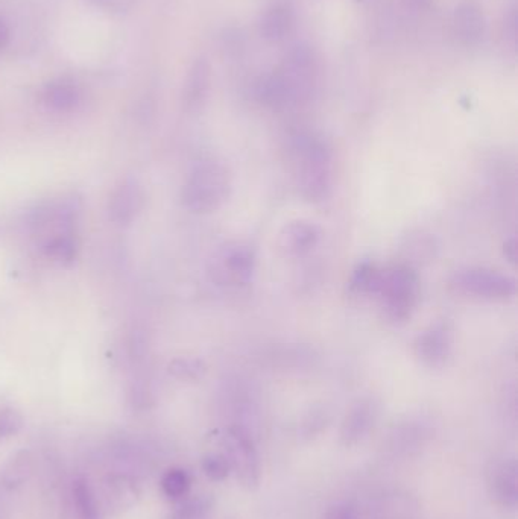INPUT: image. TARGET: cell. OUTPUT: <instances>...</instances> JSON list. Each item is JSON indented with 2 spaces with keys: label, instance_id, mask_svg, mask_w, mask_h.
<instances>
[{
  "label": "cell",
  "instance_id": "ba28073f",
  "mask_svg": "<svg viewBox=\"0 0 518 519\" xmlns=\"http://www.w3.org/2000/svg\"><path fill=\"white\" fill-rule=\"evenodd\" d=\"M452 328L449 322H436L415 340V354L429 368H440L452 351Z\"/></svg>",
  "mask_w": 518,
  "mask_h": 519
},
{
  "label": "cell",
  "instance_id": "277c9868",
  "mask_svg": "<svg viewBox=\"0 0 518 519\" xmlns=\"http://www.w3.org/2000/svg\"><path fill=\"white\" fill-rule=\"evenodd\" d=\"M225 456L242 488L254 491L262 479V463L250 431L242 425L228 428L224 436Z\"/></svg>",
  "mask_w": 518,
  "mask_h": 519
},
{
  "label": "cell",
  "instance_id": "8992f818",
  "mask_svg": "<svg viewBox=\"0 0 518 519\" xmlns=\"http://www.w3.org/2000/svg\"><path fill=\"white\" fill-rule=\"evenodd\" d=\"M452 286L465 295L490 299V301L511 298L517 290V284L511 277L485 268H470L456 272Z\"/></svg>",
  "mask_w": 518,
  "mask_h": 519
},
{
  "label": "cell",
  "instance_id": "5bb4252c",
  "mask_svg": "<svg viewBox=\"0 0 518 519\" xmlns=\"http://www.w3.org/2000/svg\"><path fill=\"white\" fill-rule=\"evenodd\" d=\"M485 17L479 7L470 2H464L456 8L453 14V31L456 38L464 46H476L485 35Z\"/></svg>",
  "mask_w": 518,
  "mask_h": 519
},
{
  "label": "cell",
  "instance_id": "603a6c76",
  "mask_svg": "<svg viewBox=\"0 0 518 519\" xmlns=\"http://www.w3.org/2000/svg\"><path fill=\"white\" fill-rule=\"evenodd\" d=\"M29 472H31V459H29V454L25 453V451L16 454L14 459L8 463L7 468H5V485L11 486V488L22 485V483L28 479Z\"/></svg>",
  "mask_w": 518,
  "mask_h": 519
},
{
  "label": "cell",
  "instance_id": "5b68a950",
  "mask_svg": "<svg viewBox=\"0 0 518 519\" xmlns=\"http://www.w3.org/2000/svg\"><path fill=\"white\" fill-rule=\"evenodd\" d=\"M256 269V254L245 243H230L210 260L209 274L218 286H247Z\"/></svg>",
  "mask_w": 518,
  "mask_h": 519
},
{
  "label": "cell",
  "instance_id": "7c38bea8",
  "mask_svg": "<svg viewBox=\"0 0 518 519\" xmlns=\"http://www.w3.org/2000/svg\"><path fill=\"white\" fill-rule=\"evenodd\" d=\"M371 519H421V506L411 492L391 489L377 498Z\"/></svg>",
  "mask_w": 518,
  "mask_h": 519
},
{
  "label": "cell",
  "instance_id": "1f68e13d",
  "mask_svg": "<svg viewBox=\"0 0 518 519\" xmlns=\"http://www.w3.org/2000/svg\"><path fill=\"white\" fill-rule=\"evenodd\" d=\"M10 40V31H8L7 25L0 20V51L8 45Z\"/></svg>",
  "mask_w": 518,
  "mask_h": 519
},
{
  "label": "cell",
  "instance_id": "4316f807",
  "mask_svg": "<svg viewBox=\"0 0 518 519\" xmlns=\"http://www.w3.org/2000/svg\"><path fill=\"white\" fill-rule=\"evenodd\" d=\"M324 519H362L361 510L353 501H336L327 509Z\"/></svg>",
  "mask_w": 518,
  "mask_h": 519
},
{
  "label": "cell",
  "instance_id": "3957f363",
  "mask_svg": "<svg viewBox=\"0 0 518 519\" xmlns=\"http://www.w3.org/2000/svg\"><path fill=\"white\" fill-rule=\"evenodd\" d=\"M383 309L392 321L411 318L418 299V275L411 266L397 265L383 271L379 289Z\"/></svg>",
  "mask_w": 518,
  "mask_h": 519
},
{
  "label": "cell",
  "instance_id": "52a82bcc",
  "mask_svg": "<svg viewBox=\"0 0 518 519\" xmlns=\"http://www.w3.org/2000/svg\"><path fill=\"white\" fill-rule=\"evenodd\" d=\"M487 486L497 506L515 510L518 506V466L515 457L496 460L488 469Z\"/></svg>",
  "mask_w": 518,
  "mask_h": 519
},
{
  "label": "cell",
  "instance_id": "ac0fdd59",
  "mask_svg": "<svg viewBox=\"0 0 518 519\" xmlns=\"http://www.w3.org/2000/svg\"><path fill=\"white\" fill-rule=\"evenodd\" d=\"M42 251L45 252L46 257L51 258L52 262L70 265V263L75 262L79 251L76 233L63 234V236H57L42 243Z\"/></svg>",
  "mask_w": 518,
  "mask_h": 519
},
{
  "label": "cell",
  "instance_id": "cb8c5ba5",
  "mask_svg": "<svg viewBox=\"0 0 518 519\" xmlns=\"http://www.w3.org/2000/svg\"><path fill=\"white\" fill-rule=\"evenodd\" d=\"M201 466H203V472L207 479L212 480V482H224L231 475L230 463H228L225 454H207Z\"/></svg>",
  "mask_w": 518,
  "mask_h": 519
},
{
  "label": "cell",
  "instance_id": "484cf974",
  "mask_svg": "<svg viewBox=\"0 0 518 519\" xmlns=\"http://www.w3.org/2000/svg\"><path fill=\"white\" fill-rule=\"evenodd\" d=\"M23 425V418L13 407L0 409V439L11 438L17 435Z\"/></svg>",
  "mask_w": 518,
  "mask_h": 519
},
{
  "label": "cell",
  "instance_id": "9c48e42d",
  "mask_svg": "<svg viewBox=\"0 0 518 519\" xmlns=\"http://www.w3.org/2000/svg\"><path fill=\"white\" fill-rule=\"evenodd\" d=\"M377 415H379L377 404L370 398L359 400L353 404L345 415L341 431H339V441H341L342 447L351 448L361 444L376 425Z\"/></svg>",
  "mask_w": 518,
  "mask_h": 519
},
{
  "label": "cell",
  "instance_id": "4dcf8cb0",
  "mask_svg": "<svg viewBox=\"0 0 518 519\" xmlns=\"http://www.w3.org/2000/svg\"><path fill=\"white\" fill-rule=\"evenodd\" d=\"M515 239L508 240L505 245V255L509 258V262L514 263L517 258V248H515Z\"/></svg>",
  "mask_w": 518,
  "mask_h": 519
},
{
  "label": "cell",
  "instance_id": "44dd1931",
  "mask_svg": "<svg viewBox=\"0 0 518 519\" xmlns=\"http://www.w3.org/2000/svg\"><path fill=\"white\" fill-rule=\"evenodd\" d=\"M382 275L383 271L373 263H362L351 275V289L359 293H379Z\"/></svg>",
  "mask_w": 518,
  "mask_h": 519
},
{
  "label": "cell",
  "instance_id": "4fadbf2b",
  "mask_svg": "<svg viewBox=\"0 0 518 519\" xmlns=\"http://www.w3.org/2000/svg\"><path fill=\"white\" fill-rule=\"evenodd\" d=\"M320 239L321 230L318 225L309 221H294L283 228L278 245L286 254L301 257L313 251Z\"/></svg>",
  "mask_w": 518,
  "mask_h": 519
},
{
  "label": "cell",
  "instance_id": "7402d4cb",
  "mask_svg": "<svg viewBox=\"0 0 518 519\" xmlns=\"http://www.w3.org/2000/svg\"><path fill=\"white\" fill-rule=\"evenodd\" d=\"M162 491L169 500H183L189 494L192 477L183 468H171L163 475Z\"/></svg>",
  "mask_w": 518,
  "mask_h": 519
},
{
  "label": "cell",
  "instance_id": "f546056e",
  "mask_svg": "<svg viewBox=\"0 0 518 519\" xmlns=\"http://www.w3.org/2000/svg\"><path fill=\"white\" fill-rule=\"evenodd\" d=\"M405 4L415 11H424L432 5V0H405Z\"/></svg>",
  "mask_w": 518,
  "mask_h": 519
},
{
  "label": "cell",
  "instance_id": "6da1fadb",
  "mask_svg": "<svg viewBox=\"0 0 518 519\" xmlns=\"http://www.w3.org/2000/svg\"><path fill=\"white\" fill-rule=\"evenodd\" d=\"M295 178L301 196L310 202L326 201L333 186V157L329 145L312 133L292 137Z\"/></svg>",
  "mask_w": 518,
  "mask_h": 519
},
{
  "label": "cell",
  "instance_id": "9a60e30c",
  "mask_svg": "<svg viewBox=\"0 0 518 519\" xmlns=\"http://www.w3.org/2000/svg\"><path fill=\"white\" fill-rule=\"evenodd\" d=\"M210 85V67L204 58H199L190 67L184 84L183 102L187 111L199 110L206 101Z\"/></svg>",
  "mask_w": 518,
  "mask_h": 519
},
{
  "label": "cell",
  "instance_id": "2e32d148",
  "mask_svg": "<svg viewBox=\"0 0 518 519\" xmlns=\"http://www.w3.org/2000/svg\"><path fill=\"white\" fill-rule=\"evenodd\" d=\"M46 107L54 111H70L81 102L78 84L69 78H58L48 82L42 92Z\"/></svg>",
  "mask_w": 518,
  "mask_h": 519
},
{
  "label": "cell",
  "instance_id": "30bf717a",
  "mask_svg": "<svg viewBox=\"0 0 518 519\" xmlns=\"http://www.w3.org/2000/svg\"><path fill=\"white\" fill-rule=\"evenodd\" d=\"M145 207V192L136 180L122 181L113 190L108 202V216L117 225H130Z\"/></svg>",
  "mask_w": 518,
  "mask_h": 519
},
{
  "label": "cell",
  "instance_id": "d4e9b609",
  "mask_svg": "<svg viewBox=\"0 0 518 519\" xmlns=\"http://www.w3.org/2000/svg\"><path fill=\"white\" fill-rule=\"evenodd\" d=\"M169 371L180 380H198L206 372V365L199 359H177L171 363Z\"/></svg>",
  "mask_w": 518,
  "mask_h": 519
},
{
  "label": "cell",
  "instance_id": "7a4b0ae2",
  "mask_svg": "<svg viewBox=\"0 0 518 519\" xmlns=\"http://www.w3.org/2000/svg\"><path fill=\"white\" fill-rule=\"evenodd\" d=\"M231 192V177L225 164L207 160L196 164L189 173L181 201L187 210L196 214H209L219 210Z\"/></svg>",
  "mask_w": 518,
  "mask_h": 519
},
{
  "label": "cell",
  "instance_id": "83f0119b",
  "mask_svg": "<svg viewBox=\"0 0 518 519\" xmlns=\"http://www.w3.org/2000/svg\"><path fill=\"white\" fill-rule=\"evenodd\" d=\"M327 424V415L326 412L323 413V410H318V412H312L303 422V435L306 438H313V436L318 435Z\"/></svg>",
  "mask_w": 518,
  "mask_h": 519
},
{
  "label": "cell",
  "instance_id": "d6986e66",
  "mask_svg": "<svg viewBox=\"0 0 518 519\" xmlns=\"http://www.w3.org/2000/svg\"><path fill=\"white\" fill-rule=\"evenodd\" d=\"M72 492L79 519H101L98 500L86 479H76L73 482Z\"/></svg>",
  "mask_w": 518,
  "mask_h": 519
},
{
  "label": "cell",
  "instance_id": "ffe728a7",
  "mask_svg": "<svg viewBox=\"0 0 518 519\" xmlns=\"http://www.w3.org/2000/svg\"><path fill=\"white\" fill-rule=\"evenodd\" d=\"M213 507H215V500L212 495L199 494L184 497L175 509L172 519H209Z\"/></svg>",
  "mask_w": 518,
  "mask_h": 519
},
{
  "label": "cell",
  "instance_id": "f1b7e54d",
  "mask_svg": "<svg viewBox=\"0 0 518 519\" xmlns=\"http://www.w3.org/2000/svg\"><path fill=\"white\" fill-rule=\"evenodd\" d=\"M130 2L131 0H96V4L111 11L124 10L130 5Z\"/></svg>",
  "mask_w": 518,
  "mask_h": 519
},
{
  "label": "cell",
  "instance_id": "8fae6325",
  "mask_svg": "<svg viewBox=\"0 0 518 519\" xmlns=\"http://www.w3.org/2000/svg\"><path fill=\"white\" fill-rule=\"evenodd\" d=\"M430 436L426 422L409 419L395 425L386 441V450L394 457H411L420 453Z\"/></svg>",
  "mask_w": 518,
  "mask_h": 519
},
{
  "label": "cell",
  "instance_id": "e0dca14e",
  "mask_svg": "<svg viewBox=\"0 0 518 519\" xmlns=\"http://www.w3.org/2000/svg\"><path fill=\"white\" fill-rule=\"evenodd\" d=\"M294 25V10L286 2H278L266 10L260 20V34L269 41L285 38Z\"/></svg>",
  "mask_w": 518,
  "mask_h": 519
}]
</instances>
